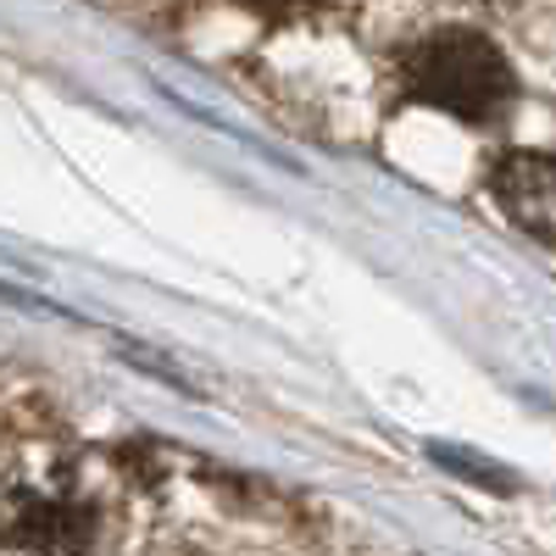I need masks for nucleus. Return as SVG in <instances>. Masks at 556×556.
I'll return each instance as SVG.
<instances>
[{
  "instance_id": "nucleus-1",
  "label": "nucleus",
  "mask_w": 556,
  "mask_h": 556,
  "mask_svg": "<svg viewBox=\"0 0 556 556\" xmlns=\"http://www.w3.org/2000/svg\"><path fill=\"white\" fill-rule=\"evenodd\" d=\"M401 84L462 123H490L513 96V67L484 34L445 28L401 51Z\"/></svg>"
},
{
  "instance_id": "nucleus-2",
  "label": "nucleus",
  "mask_w": 556,
  "mask_h": 556,
  "mask_svg": "<svg viewBox=\"0 0 556 556\" xmlns=\"http://www.w3.org/2000/svg\"><path fill=\"white\" fill-rule=\"evenodd\" d=\"M0 529H7L12 545L39 551V556H73L89 545L96 534V513L84 501L51 495V490H17L0 513Z\"/></svg>"
},
{
  "instance_id": "nucleus-3",
  "label": "nucleus",
  "mask_w": 556,
  "mask_h": 556,
  "mask_svg": "<svg viewBox=\"0 0 556 556\" xmlns=\"http://www.w3.org/2000/svg\"><path fill=\"white\" fill-rule=\"evenodd\" d=\"M490 190L523 235L556 245V156H540V151L501 156L490 173Z\"/></svg>"
},
{
  "instance_id": "nucleus-4",
  "label": "nucleus",
  "mask_w": 556,
  "mask_h": 556,
  "mask_svg": "<svg viewBox=\"0 0 556 556\" xmlns=\"http://www.w3.org/2000/svg\"><path fill=\"white\" fill-rule=\"evenodd\" d=\"M429 456H434V462H445V468H456L468 484H484V490H513V473L490 468V462H479V456H462V451H451V445H434Z\"/></svg>"
},
{
  "instance_id": "nucleus-5",
  "label": "nucleus",
  "mask_w": 556,
  "mask_h": 556,
  "mask_svg": "<svg viewBox=\"0 0 556 556\" xmlns=\"http://www.w3.org/2000/svg\"><path fill=\"white\" fill-rule=\"evenodd\" d=\"M235 7H245V12H256V17H290V12L312 7V0H235Z\"/></svg>"
},
{
  "instance_id": "nucleus-6",
  "label": "nucleus",
  "mask_w": 556,
  "mask_h": 556,
  "mask_svg": "<svg viewBox=\"0 0 556 556\" xmlns=\"http://www.w3.org/2000/svg\"><path fill=\"white\" fill-rule=\"evenodd\" d=\"M490 7H506V0H490Z\"/></svg>"
}]
</instances>
